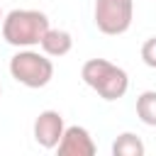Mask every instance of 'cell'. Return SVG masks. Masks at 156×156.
I'll return each mask as SVG.
<instances>
[{"label": "cell", "instance_id": "obj_1", "mask_svg": "<svg viewBox=\"0 0 156 156\" xmlns=\"http://www.w3.org/2000/svg\"><path fill=\"white\" fill-rule=\"evenodd\" d=\"M80 78H83V83L88 88H93L107 102L124 98V93L129 90L127 71L115 66L107 58H90V61H85L83 68H80Z\"/></svg>", "mask_w": 156, "mask_h": 156}, {"label": "cell", "instance_id": "obj_2", "mask_svg": "<svg viewBox=\"0 0 156 156\" xmlns=\"http://www.w3.org/2000/svg\"><path fill=\"white\" fill-rule=\"evenodd\" d=\"M49 29V17L39 10H12L2 20V39L17 49H32Z\"/></svg>", "mask_w": 156, "mask_h": 156}, {"label": "cell", "instance_id": "obj_3", "mask_svg": "<svg viewBox=\"0 0 156 156\" xmlns=\"http://www.w3.org/2000/svg\"><path fill=\"white\" fill-rule=\"evenodd\" d=\"M10 76L24 88H44L54 78V63L46 54L34 49H20L10 58Z\"/></svg>", "mask_w": 156, "mask_h": 156}, {"label": "cell", "instance_id": "obj_4", "mask_svg": "<svg viewBox=\"0 0 156 156\" xmlns=\"http://www.w3.org/2000/svg\"><path fill=\"white\" fill-rule=\"evenodd\" d=\"M93 20L95 27L107 37L124 34L134 20V0H95Z\"/></svg>", "mask_w": 156, "mask_h": 156}, {"label": "cell", "instance_id": "obj_5", "mask_svg": "<svg viewBox=\"0 0 156 156\" xmlns=\"http://www.w3.org/2000/svg\"><path fill=\"white\" fill-rule=\"evenodd\" d=\"M63 132H66V124H63L61 112L44 110V112L37 115V119H34V141L41 149H56Z\"/></svg>", "mask_w": 156, "mask_h": 156}, {"label": "cell", "instance_id": "obj_6", "mask_svg": "<svg viewBox=\"0 0 156 156\" xmlns=\"http://www.w3.org/2000/svg\"><path fill=\"white\" fill-rule=\"evenodd\" d=\"M56 151H58V156H93L98 151V146L85 127L71 124V127H66Z\"/></svg>", "mask_w": 156, "mask_h": 156}, {"label": "cell", "instance_id": "obj_7", "mask_svg": "<svg viewBox=\"0 0 156 156\" xmlns=\"http://www.w3.org/2000/svg\"><path fill=\"white\" fill-rule=\"evenodd\" d=\"M39 46H41V51H44L46 56L61 58V56H66V54L73 49V37H71V32H66V29H51V27H49L46 34L41 37Z\"/></svg>", "mask_w": 156, "mask_h": 156}, {"label": "cell", "instance_id": "obj_8", "mask_svg": "<svg viewBox=\"0 0 156 156\" xmlns=\"http://www.w3.org/2000/svg\"><path fill=\"white\" fill-rule=\"evenodd\" d=\"M144 141L132 132H124L112 141V156H144Z\"/></svg>", "mask_w": 156, "mask_h": 156}, {"label": "cell", "instance_id": "obj_9", "mask_svg": "<svg viewBox=\"0 0 156 156\" xmlns=\"http://www.w3.org/2000/svg\"><path fill=\"white\" fill-rule=\"evenodd\" d=\"M136 117L146 127H156V90H144L136 98Z\"/></svg>", "mask_w": 156, "mask_h": 156}, {"label": "cell", "instance_id": "obj_10", "mask_svg": "<svg viewBox=\"0 0 156 156\" xmlns=\"http://www.w3.org/2000/svg\"><path fill=\"white\" fill-rule=\"evenodd\" d=\"M141 61L149 68H156V37H151L141 44Z\"/></svg>", "mask_w": 156, "mask_h": 156}, {"label": "cell", "instance_id": "obj_11", "mask_svg": "<svg viewBox=\"0 0 156 156\" xmlns=\"http://www.w3.org/2000/svg\"><path fill=\"white\" fill-rule=\"evenodd\" d=\"M2 20H5V15H2V10H0V27H2Z\"/></svg>", "mask_w": 156, "mask_h": 156}, {"label": "cell", "instance_id": "obj_12", "mask_svg": "<svg viewBox=\"0 0 156 156\" xmlns=\"http://www.w3.org/2000/svg\"><path fill=\"white\" fill-rule=\"evenodd\" d=\"M0 95H2V88H0Z\"/></svg>", "mask_w": 156, "mask_h": 156}]
</instances>
